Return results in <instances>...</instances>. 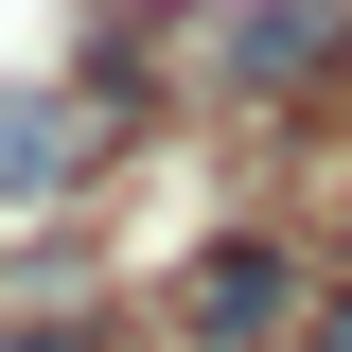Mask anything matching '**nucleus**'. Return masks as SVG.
<instances>
[{
	"label": "nucleus",
	"instance_id": "f03ea898",
	"mask_svg": "<svg viewBox=\"0 0 352 352\" xmlns=\"http://www.w3.org/2000/svg\"><path fill=\"white\" fill-rule=\"evenodd\" d=\"M194 88H229V106H335L352 88V0H212L194 18Z\"/></svg>",
	"mask_w": 352,
	"mask_h": 352
},
{
	"label": "nucleus",
	"instance_id": "39448f33",
	"mask_svg": "<svg viewBox=\"0 0 352 352\" xmlns=\"http://www.w3.org/2000/svg\"><path fill=\"white\" fill-rule=\"evenodd\" d=\"M300 352H352V282H335V300H317V335H300Z\"/></svg>",
	"mask_w": 352,
	"mask_h": 352
},
{
	"label": "nucleus",
	"instance_id": "7ed1b4c3",
	"mask_svg": "<svg viewBox=\"0 0 352 352\" xmlns=\"http://www.w3.org/2000/svg\"><path fill=\"white\" fill-rule=\"evenodd\" d=\"M106 176V106L88 88H0V212H71Z\"/></svg>",
	"mask_w": 352,
	"mask_h": 352
},
{
	"label": "nucleus",
	"instance_id": "f257e3e1",
	"mask_svg": "<svg viewBox=\"0 0 352 352\" xmlns=\"http://www.w3.org/2000/svg\"><path fill=\"white\" fill-rule=\"evenodd\" d=\"M317 300H335L317 229L247 212V229H212V247L176 264V352H300V335H317Z\"/></svg>",
	"mask_w": 352,
	"mask_h": 352
},
{
	"label": "nucleus",
	"instance_id": "20e7f679",
	"mask_svg": "<svg viewBox=\"0 0 352 352\" xmlns=\"http://www.w3.org/2000/svg\"><path fill=\"white\" fill-rule=\"evenodd\" d=\"M0 352H106L88 317H0Z\"/></svg>",
	"mask_w": 352,
	"mask_h": 352
}]
</instances>
